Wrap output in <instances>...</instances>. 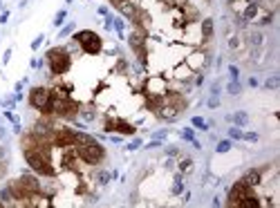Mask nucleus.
Masks as SVG:
<instances>
[{
	"instance_id": "1a4fd4ad",
	"label": "nucleus",
	"mask_w": 280,
	"mask_h": 208,
	"mask_svg": "<svg viewBox=\"0 0 280 208\" xmlns=\"http://www.w3.org/2000/svg\"><path fill=\"white\" fill-rule=\"evenodd\" d=\"M242 179H244L249 186H258V184H260V170H249Z\"/></svg>"
},
{
	"instance_id": "cd10ccee",
	"label": "nucleus",
	"mask_w": 280,
	"mask_h": 208,
	"mask_svg": "<svg viewBox=\"0 0 280 208\" xmlns=\"http://www.w3.org/2000/svg\"><path fill=\"white\" fill-rule=\"evenodd\" d=\"M220 105V101H218V96H213L211 101H209V108H218Z\"/></svg>"
},
{
	"instance_id": "7c9ffc66",
	"label": "nucleus",
	"mask_w": 280,
	"mask_h": 208,
	"mask_svg": "<svg viewBox=\"0 0 280 208\" xmlns=\"http://www.w3.org/2000/svg\"><path fill=\"white\" fill-rule=\"evenodd\" d=\"M9 56H11V49H7V52H5V56H2V61H5V63L9 61Z\"/></svg>"
},
{
	"instance_id": "f3484780",
	"label": "nucleus",
	"mask_w": 280,
	"mask_h": 208,
	"mask_svg": "<svg viewBox=\"0 0 280 208\" xmlns=\"http://www.w3.org/2000/svg\"><path fill=\"white\" fill-rule=\"evenodd\" d=\"M229 148H231V141L224 139V141H220V143H218V152H226Z\"/></svg>"
},
{
	"instance_id": "0eeeda50",
	"label": "nucleus",
	"mask_w": 280,
	"mask_h": 208,
	"mask_svg": "<svg viewBox=\"0 0 280 208\" xmlns=\"http://www.w3.org/2000/svg\"><path fill=\"white\" fill-rule=\"evenodd\" d=\"M103 130L106 132H119V134H135V128L130 123H126V121H121V119H112V117L106 119Z\"/></svg>"
},
{
	"instance_id": "393cba45",
	"label": "nucleus",
	"mask_w": 280,
	"mask_h": 208,
	"mask_svg": "<svg viewBox=\"0 0 280 208\" xmlns=\"http://www.w3.org/2000/svg\"><path fill=\"white\" fill-rule=\"evenodd\" d=\"M72 29H74V25H67L65 29H61V36H58V38H65L67 34H72Z\"/></svg>"
},
{
	"instance_id": "a878e982",
	"label": "nucleus",
	"mask_w": 280,
	"mask_h": 208,
	"mask_svg": "<svg viewBox=\"0 0 280 208\" xmlns=\"http://www.w3.org/2000/svg\"><path fill=\"white\" fill-rule=\"evenodd\" d=\"M43 38H45V36H36V40L32 43V49H38V47H41V43H43Z\"/></svg>"
},
{
	"instance_id": "9b49d317",
	"label": "nucleus",
	"mask_w": 280,
	"mask_h": 208,
	"mask_svg": "<svg viewBox=\"0 0 280 208\" xmlns=\"http://www.w3.org/2000/svg\"><path fill=\"white\" fill-rule=\"evenodd\" d=\"M202 34H204V38H211L213 36V20L211 18H204L202 20Z\"/></svg>"
},
{
	"instance_id": "2f4dec72",
	"label": "nucleus",
	"mask_w": 280,
	"mask_h": 208,
	"mask_svg": "<svg viewBox=\"0 0 280 208\" xmlns=\"http://www.w3.org/2000/svg\"><path fill=\"white\" fill-rule=\"evenodd\" d=\"M0 9H2V0H0Z\"/></svg>"
},
{
	"instance_id": "39448f33",
	"label": "nucleus",
	"mask_w": 280,
	"mask_h": 208,
	"mask_svg": "<svg viewBox=\"0 0 280 208\" xmlns=\"http://www.w3.org/2000/svg\"><path fill=\"white\" fill-rule=\"evenodd\" d=\"M52 141L56 146H63V148L74 146L76 143V132L70 128H52Z\"/></svg>"
},
{
	"instance_id": "2eb2a0df",
	"label": "nucleus",
	"mask_w": 280,
	"mask_h": 208,
	"mask_svg": "<svg viewBox=\"0 0 280 208\" xmlns=\"http://www.w3.org/2000/svg\"><path fill=\"white\" fill-rule=\"evenodd\" d=\"M65 16H67V11H65V9H61V11L56 14V18H54V25H56V27H61V25L65 23Z\"/></svg>"
},
{
	"instance_id": "4be33fe9",
	"label": "nucleus",
	"mask_w": 280,
	"mask_h": 208,
	"mask_svg": "<svg viewBox=\"0 0 280 208\" xmlns=\"http://www.w3.org/2000/svg\"><path fill=\"white\" fill-rule=\"evenodd\" d=\"M229 74H231V79H233V81H238V79H240V72H238L235 65H231V67H229Z\"/></svg>"
},
{
	"instance_id": "6ab92c4d",
	"label": "nucleus",
	"mask_w": 280,
	"mask_h": 208,
	"mask_svg": "<svg viewBox=\"0 0 280 208\" xmlns=\"http://www.w3.org/2000/svg\"><path fill=\"white\" fill-rule=\"evenodd\" d=\"M226 90H229L231 94H240V90H242V87H240V83H238V81H233V83H229V87H226Z\"/></svg>"
},
{
	"instance_id": "bb28decb",
	"label": "nucleus",
	"mask_w": 280,
	"mask_h": 208,
	"mask_svg": "<svg viewBox=\"0 0 280 208\" xmlns=\"http://www.w3.org/2000/svg\"><path fill=\"white\" fill-rule=\"evenodd\" d=\"M137 148H141V139H135L132 143L128 146V150H137Z\"/></svg>"
},
{
	"instance_id": "7ed1b4c3",
	"label": "nucleus",
	"mask_w": 280,
	"mask_h": 208,
	"mask_svg": "<svg viewBox=\"0 0 280 208\" xmlns=\"http://www.w3.org/2000/svg\"><path fill=\"white\" fill-rule=\"evenodd\" d=\"M29 103L36 110L50 114V112H52V108H50L52 105V90H47V87H34L29 92Z\"/></svg>"
},
{
	"instance_id": "412c9836",
	"label": "nucleus",
	"mask_w": 280,
	"mask_h": 208,
	"mask_svg": "<svg viewBox=\"0 0 280 208\" xmlns=\"http://www.w3.org/2000/svg\"><path fill=\"white\" fill-rule=\"evenodd\" d=\"M97 179H99V184H101V186H106V184L110 181V175H108V172H99V177H97Z\"/></svg>"
},
{
	"instance_id": "4468645a",
	"label": "nucleus",
	"mask_w": 280,
	"mask_h": 208,
	"mask_svg": "<svg viewBox=\"0 0 280 208\" xmlns=\"http://www.w3.org/2000/svg\"><path fill=\"white\" fill-rule=\"evenodd\" d=\"M193 125L197 128V130H209V125H206V121H204L202 117H195L193 119Z\"/></svg>"
},
{
	"instance_id": "a211bd4d",
	"label": "nucleus",
	"mask_w": 280,
	"mask_h": 208,
	"mask_svg": "<svg viewBox=\"0 0 280 208\" xmlns=\"http://www.w3.org/2000/svg\"><path fill=\"white\" fill-rule=\"evenodd\" d=\"M179 168H182V172H191V170H193V161H191V159H184Z\"/></svg>"
},
{
	"instance_id": "ddd939ff",
	"label": "nucleus",
	"mask_w": 280,
	"mask_h": 208,
	"mask_svg": "<svg viewBox=\"0 0 280 208\" xmlns=\"http://www.w3.org/2000/svg\"><path fill=\"white\" fill-rule=\"evenodd\" d=\"M231 119H233V121H235V123H238V125H247V121H249V119H247V114H244V112H238V114H235V117H231Z\"/></svg>"
},
{
	"instance_id": "f8f14e48",
	"label": "nucleus",
	"mask_w": 280,
	"mask_h": 208,
	"mask_svg": "<svg viewBox=\"0 0 280 208\" xmlns=\"http://www.w3.org/2000/svg\"><path fill=\"white\" fill-rule=\"evenodd\" d=\"M79 114L85 119V121H92V119L97 117V112H94V110H90V108H85V110H79Z\"/></svg>"
},
{
	"instance_id": "dca6fc26",
	"label": "nucleus",
	"mask_w": 280,
	"mask_h": 208,
	"mask_svg": "<svg viewBox=\"0 0 280 208\" xmlns=\"http://www.w3.org/2000/svg\"><path fill=\"white\" fill-rule=\"evenodd\" d=\"M267 87L269 90H278L280 87V76H271V79L267 81Z\"/></svg>"
},
{
	"instance_id": "c756f323",
	"label": "nucleus",
	"mask_w": 280,
	"mask_h": 208,
	"mask_svg": "<svg viewBox=\"0 0 280 208\" xmlns=\"http://www.w3.org/2000/svg\"><path fill=\"white\" fill-rule=\"evenodd\" d=\"M121 2H126V0H110V5H112V7H119Z\"/></svg>"
},
{
	"instance_id": "f257e3e1",
	"label": "nucleus",
	"mask_w": 280,
	"mask_h": 208,
	"mask_svg": "<svg viewBox=\"0 0 280 208\" xmlns=\"http://www.w3.org/2000/svg\"><path fill=\"white\" fill-rule=\"evenodd\" d=\"M76 152L79 157L83 159L85 163H99L101 159H103V146L99 143L97 139H92L88 134H81V132H76Z\"/></svg>"
},
{
	"instance_id": "423d86ee",
	"label": "nucleus",
	"mask_w": 280,
	"mask_h": 208,
	"mask_svg": "<svg viewBox=\"0 0 280 208\" xmlns=\"http://www.w3.org/2000/svg\"><path fill=\"white\" fill-rule=\"evenodd\" d=\"M144 43H146V32L141 25H135V32L130 36V45H132L135 54L139 56V61H146V49H144Z\"/></svg>"
},
{
	"instance_id": "aec40b11",
	"label": "nucleus",
	"mask_w": 280,
	"mask_h": 208,
	"mask_svg": "<svg viewBox=\"0 0 280 208\" xmlns=\"http://www.w3.org/2000/svg\"><path fill=\"white\" fill-rule=\"evenodd\" d=\"M229 137L231 139H242V130L240 128H229Z\"/></svg>"
},
{
	"instance_id": "20e7f679",
	"label": "nucleus",
	"mask_w": 280,
	"mask_h": 208,
	"mask_svg": "<svg viewBox=\"0 0 280 208\" xmlns=\"http://www.w3.org/2000/svg\"><path fill=\"white\" fill-rule=\"evenodd\" d=\"M74 40H76L81 47H83V52H88V54H99L101 52V38L94 34V32H79L76 36H74Z\"/></svg>"
},
{
	"instance_id": "c85d7f7f",
	"label": "nucleus",
	"mask_w": 280,
	"mask_h": 208,
	"mask_svg": "<svg viewBox=\"0 0 280 208\" xmlns=\"http://www.w3.org/2000/svg\"><path fill=\"white\" fill-rule=\"evenodd\" d=\"M7 20H9V11H2V14H0V23H2V25H5Z\"/></svg>"
},
{
	"instance_id": "b1692460",
	"label": "nucleus",
	"mask_w": 280,
	"mask_h": 208,
	"mask_svg": "<svg viewBox=\"0 0 280 208\" xmlns=\"http://www.w3.org/2000/svg\"><path fill=\"white\" fill-rule=\"evenodd\" d=\"M242 139H247V141H258V134H256V132H247V134L242 132Z\"/></svg>"
},
{
	"instance_id": "5701e85b",
	"label": "nucleus",
	"mask_w": 280,
	"mask_h": 208,
	"mask_svg": "<svg viewBox=\"0 0 280 208\" xmlns=\"http://www.w3.org/2000/svg\"><path fill=\"white\" fill-rule=\"evenodd\" d=\"M182 137H184L186 141H193V139H195V134H193V130H191V128H186V130L182 132Z\"/></svg>"
},
{
	"instance_id": "6e6552de",
	"label": "nucleus",
	"mask_w": 280,
	"mask_h": 208,
	"mask_svg": "<svg viewBox=\"0 0 280 208\" xmlns=\"http://www.w3.org/2000/svg\"><path fill=\"white\" fill-rule=\"evenodd\" d=\"M249 188H251V186L244 181V179H240V181L229 190V202H226V204H229V206H238V202L242 199V197L249 195Z\"/></svg>"
},
{
	"instance_id": "f03ea898",
	"label": "nucleus",
	"mask_w": 280,
	"mask_h": 208,
	"mask_svg": "<svg viewBox=\"0 0 280 208\" xmlns=\"http://www.w3.org/2000/svg\"><path fill=\"white\" fill-rule=\"evenodd\" d=\"M47 63H50V70L52 74H65L70 67V54L65 47H54V49L47 52Z\"/></svg>"
},
{
	"instance_id": "9d476101",
	"label": "nucleus",
	"mask_w": 280,
	"mask_h": 208,
	"mask_svg": "<svg viewBox=\"0 0 280 208\" xmlns=\"http://www.w3.org/2000/svg\"><path fill=\"white\" fill-rule=\"evenodd\" d=\"M238 206H242V208H258V206H260V202L256 199V197L247 195V197H242V199L238 202Z\"/></svg>"
}]
</instances>
